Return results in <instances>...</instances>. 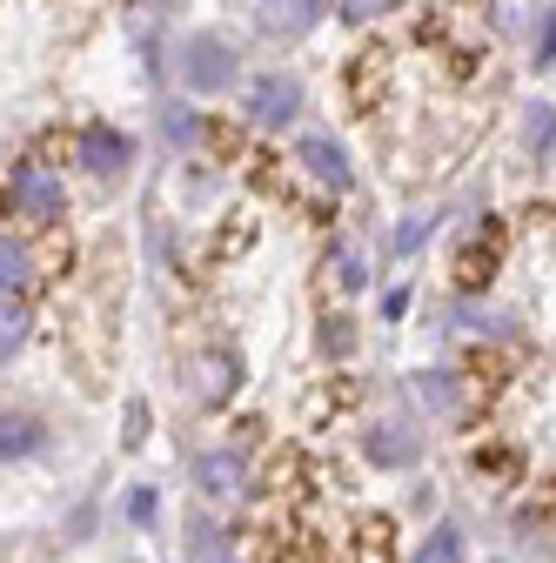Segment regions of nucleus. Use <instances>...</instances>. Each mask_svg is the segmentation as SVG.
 <instances>
[{
    "instance_id": "nucleus-9",
    "label": "nucleus",
    "mask_w": 556,
    "mask_h": 563,
    "mask_svg": "<svg viewBox=\"0 0 556 563\" xmlns=\"http://www.w3.org/2000/svg\"><path fill=\"white\" fill-rule=\"evenodd\" d=\"M235 376H242V363H235V356H201V402L235 396Z\"/></svg>"
},
{
    "instance_id": "nucleus-13",
    "label": "nucleus",
    "mask_w": 556,
    "mask_h": 563,
    "mask_svg": "<svg viewBox=\"0 0 556 563\" xmlns=\"http://www.w3.org/2000/svg\"><path fill=\"white\" fill-rule=\"evenodd\" d=\"M415 563H456V530H436V537H430V550L415 556Z\"/></svg>"
},
{
    "instance_id": "nucleus-2",
    "label": "nucleus",
    "mask_w": 556,
    "mask_h": 563,
    "mask_svg": "<svg viewBox=\"0 0 556 563\" xmlns=\"http://www.w3.org/2000/svg\"><path fill=\"white\" fill-rule=\"evenodd\" d=\"M8 195H14V208H21V222H60V208H67L54 168H21Z\"/></svg>"
},
{
    "instance_id": "nucleus-1",
    "label": "nucleus",
    "mask_w": 556,
    "mask_h": 563,
    "mask_svg": "<svg viewBox=\"0 0 556 563\" xmlns=\"http://www.w3.org/2000/svg\"><path fill=\"white\" fill-rule=\"evenodd\" d=\"M181 81H188L194 95H222V88L235 81V47H229L222 34H194V41L181 47Z\"/></svg>"
},
{
    "instance_id": "nucleus-7",
    "label": "nucleus",
    "mask_w": 556,
    "mask_h": 563,
    "mask_svg": "<svg viewBox=\"0 0 556 563\" xmlns=\"http://www.w3.org/2000/svg\"><path fill=\"white\" fill-rule=\"evenodd\" d=\"M302 162H309V175L329 181L335 195L349 188V155H342V141H329V134H302Z\"/></svg>"
},
{
    "instance_id": "nucleus-5",
    "label": "nucleus",
    "mask_w": 556,
    "mask_h": 563,
    "mask_svg": "<svg viewBox=\"0 0 556 563\" xmlns=\"http://www.w3.org/2000/svg\"><path fill=\"white\" fill-rule=\"evenodd\" d=\"M127 155H134L127 134H114L108 121H88V128H81V168H88V175H121Z\"/></svg>"
},
{
    "instance_id": "nucleus-4",
    "label": "nucleus",
    "mask_w": 556,
    "mask_h": 563,
    "mask_svg": "<svg viewBox=\"0 0 556 563\" xmlns=\"http://www.w3.org/2000/svg\"><path fill=\"white\" fill-rule=\"evenodd\" d=\"M194 489H201L208 504L242 497V456H229V450H201V456H194Z\"/></svg>"
},
{
    "instance_id": "nucleus-3",
    "label": "nucleus",
    "mask_w": 556,
    "mask_h": 563,
    "mask_svg": "<svg viewBox=\"0 0 556 563\" xmlns=\"http://www.w3.org/2000/svg\"><path fill=\"white\" fill-rule=\"evenodd\" d=\"M296 108H302V88H296V75H262V81L248 88V114H255V121H268V128L296 121Z\"/></svg>"
},
{
    "instance_id": "nucleus-14",
    "label": "nucleus",
    "mask_w": 556,
    "mask_h": 563,
    "mask_svg": "<svg viewBox=\"0 0 556 563\" xmlns=\"http://www.w3.org/2000/svg\"><path fill=\"white\" fill-rule=\"evenodd\" d=\"M415 383H423V396H430L436 409H449V402H456V389H449L456 376H415Z\"/></svg>"
},
{
    "instance_id": "nucleus-8",
    "label": "nucleus",
    "mask_w": 556,
    "mask_h": 563,
    "mask_svg": "<svg viewBox=\"0 0 556 563\" xmlns=\"http://www.w3.org/2000/svg\"><path fill=\"white\" fill-rule=\"evenodd\" d=\"M27 329H34V316H27L14 296H0V369H8L21 349H27Z\"/></svg>"
},
{
    "instance_id": "nucleus-11",
    "label": "nucleus",
    "mask_w": 556,
    "mask_h": 563,
    "mask_svg": "<svg viewBox=\"0 0 556 563\" xmlns=\"http://www.w3.org/2000/svg\"><path fill=\"white\" fill-rule=\"evenodd\" d=\"M21 282H27V249L0 235V296H8V289H21Z\"/></svg>"
},
{
    "instance_id": "nucleus-10",
    "label": "nucleus",
    "mask_w": 556,
    "mask_h": 563,
    "mask_svg": "<svg viewBox=\"0 0 556 563\" xmlns=\"http://www.w3.org/2000/svg\"><path fill=\"white\" fill-rule=\"evenodd\" d=\"M41 450V422L34 416H0V456H34Z\"/></svg>"
},
{
    "instance_id": "nucleus-16",
    "label": "nucleus",
    "mask_w": 556,
    "mask_h": 563,
    "mask_svg": "<svg viewBox=\"0 0 556 563\" xmlns=\"http://www.w3.org/2000/svg\"><path fill=\"white\" fill-rule=\"evenodd\" d=\"M168 134L181 141V148H188V141H194L201 128H194V114H188V108H168Z\"/></svg>"
},
{
    "instance_id": "nucleus-18",
    "label": "nucleus",
    "mask_w": 556,
    "mask_h": 563,
    "mask_svg": "<svg viewBox=\"0 0 556 563\" xmlns=\"http://www.w3.org/2000/svg\"><path fill=\"white\" fill-rule=\"evenodd\" d=\"M549 54H556V27H549V14H543V27H536V67H549Z\"/></svg>"
},
{
    "instance_id": "nucleus-12",
    "label": "nucleus",
    "mask_w": 556,
    "mask_h": 563,
    "mask_svg": "<svg viewBox=\"0 0 556 563\" xmlns=\"http://www.w3.org/2000/svg\"><path fill=\"white\" fill-rule=\"evenodd\" d=\"M335 282H342V289H363V282H369V275H363V255L342 249V255H335Z\"/></svg>"
},
{
    "instance_id": "nucleus-15",
    "label": "nucleus",
    "mask_w": 556,
    "mask_h": 563,
    "mask_svg": "<svg viewBox=\"0 0 556 563\" xmlns=\"http://www.w3.org/2000/svg\"><path fill=\"white\" fill-rule=\"evenodd\" d=\"M142 443H148V409L127 402V450H142Z\"/></svg>"
},
{
    "instance_id": "nucleus-17",
    "label": "nucleus",
    "mask_w": 556,
    "mask_h": 563,
    "mask_svg": "<svg viewBox=\"0 0 556 563\" xmlns=\"http://www.w3.org/2000/svg\"><path fill=\"white\" fill-rule=\"evenodd\" d=\"M389 8V0H342V14H349V21H376Z\"/></svg>"
},
{
    "instance_id": "nucleus-6",
    "label": "nucleus",
    "mask_w": 556,
    "mask_h": 563,
    "mask_svg": "<svg viewBox=\"0 0 556 563\" xmlns=\"http://www.w3.org/2000/svg\"><path fill=\"white\" fill-rule=\"evenodd\" d=\"M255 21H262L268 41H296V34H309L322 21V0H262Z\"/></svg>"
}]
</instances>
